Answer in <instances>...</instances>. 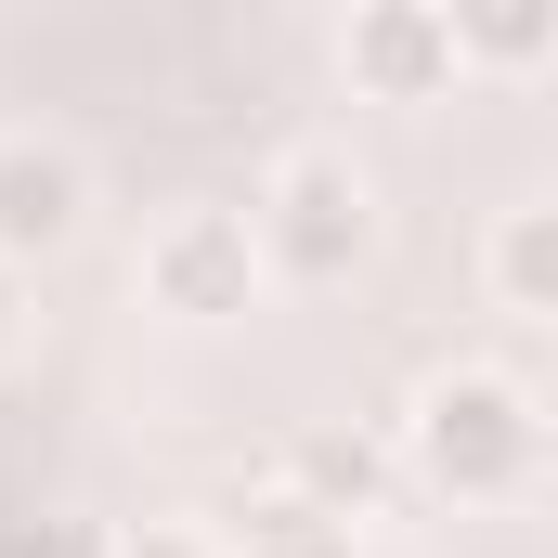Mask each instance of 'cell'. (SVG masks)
Masks as SVG:
<instances>
[{"label": "cell", "mask_w": 558, "mask_h": 558, "mask_svg": "<svg viewBox=\"0 0 558 558\" xmlns=\"http://www.w3.org/2000/svg\"><path fill=\"white\" fill-rule=\"evenodd\" d=\"M481 274H494V299H507V312L558 325V195H533V208H507V221H494Z\"/></svg>", "instance_id": "obj_8"}, {"label": "cell", "mask_w": 558, "mask_h": 558, "mask_svg": "<svg viewBox=\"0 0 558 558\" xmlns=\"http://www.w3.org/2000/svg\"><path fill=\"white\" fill-rule=\"evenodd\" d=\"M390 481H403V454H390L377 428H299V441H286V494H299V507H325L338 533H351V520H377V507H390Z\"/></svg>", "instance_id": "obj_6"}, {"label": "cell", "mask_w": 558, "mask_h": 558, "mask_svg": "<svg viewBox=\"0 0 558 558\" xmlns=\"http://www.w3.org/2000/svg\"><path fill=\"white\" fill-rule=\"evenodd\" d=\"M454 52L468 78H533L558 65V0H454Z\"/></svg>", "instance_id": "obj_7"}, {"label": "cell", "mask_w": 558, "mask_h": 558, "mask_svg": "<svg viewBox=\"0 0 558 558\" xmlns=\"http://www.w3.org/2000/svg\"><path fill=\"white\" fill-rule=\"evenodd\" d=\"M403 468H416L441 507H520L546 481V403L494 364H454L428 377L416 416H403Z\"/></svg>", "instance_id": "obj_1"}, {"label": "cell", "mask_w": 558, "mask_h": 558, "mask_svg": "<svg viewBox=\"0 0 558 558\" xmlns=\"http://www.w3.org/2000/svg\"><path fill=\"white\" fill-rule=\"evenodd\" d=\"M13 338H26V312H13V274H0V364H13Z\"/></svg>", "instance_id": "obj_11"}, {"label": "cell", "mask_w": 558, "mask_h": 558, "mask_svg": "<svg viewBox=\"0 0 558 558\" xmlns=\"http://www.w3.org/2000/svg\"><path fill=\"white\" fill-rule=\"evenodd\" d=\"M105 558H234V546L195 533V520H143V533H105Z\"/></svg>", "instance_id": "obj_9"}, {"label": "cell", "mask_w": 558, "mask_h": 558, "mask_svg": "<svg viewBox=\"0 0 558 558\" xmlns=\"http://www.w3.org/2000/svg\"><path fill=\"white\" fill-rule=\"evenodd\" d=\"M338 65L364 105H454L468 92V52H454V0H364L338 26Z\"/></svg>", "instance_id": "obj_4"}, {"label": "cell", "mask_w": 558, "mask_h": 558, "mask_svg": "<svg viewBox=\"0 0 558 558\" xmlns=\"http://www.w3.org/2000/svg\"><path fill=\"white\" fill-rule=\"evenodd\" d=\"M26 558H105V533H78V520H52V533H39Z\"/></svg>", "instance_id": "obj_10"}, {"label": "cell", "mask_w": 558, "mask_h": 558, "mask_svg": "<svg viewBox=\"0 0 558 558\" xmlns=\"http://www.w3.org/2000/svg\"><path fill=\"white\" fill-rule=\"evenodd\" d=\"M92 234V169L52 131H0V274H39Z\"/></svg>", "instance_id": "obj_5"}, {"label": "cell", "mask_w": 558, "mask_h": 558, "mask_svg": "<svg viewBox=\"0 0 558 558\" xmlns=\"http://www.w3.org/2000/svg\"><path fill=\"white\" fill-rule=\"evenodd\" d=\"M260 274L274 286H351L364 260H377V182L351 169V156H286L274 182H260Z\"/></svg>", "instance_id": "obj_2"}, {"label": "cell", "mask_w": 558, "mask_h": 558, "mask_svg": "<svg viewBox=\"0 0 558 558\" xmlns=\"http://www.w3.org/2000/svg\"><path fill=\"white\" fill-rule=\"evenodd\" d=\"M131 286L169 312V325H234V312H260V221L247 208H169L156 234H143Z\"/></svg>", "instance_id": "obj_3"}]
</instances>
